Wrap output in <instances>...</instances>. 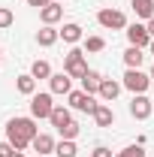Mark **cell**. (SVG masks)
<instances>
[{
	"label": "cell",
	"instance_id": "1",
	"mask_svg": "<svg viewBox=\"0 0 154 157\" xmlns=\"http://www.w3.org/2000/svg\"><path fill=\"white\" fill-rule=\"evenodd\" d=\"M33 139H37V121L33 118H12L6 124V142L15 151H24Z\"/></svg>",
	"mask_w": 154,
	"mask_h": 157
},
{
	"label": "cell",
	"instance_id": "2",
	"mask_svg": "<svg viewBox=\"0 0 154 157\" xmlns=\"http://www.w3.org/2000/svg\"><path fill=\"white\" fill-rule=\"evenodd\" d=\"M64 73L70 78H85L88 63H85V52H82V48H70V52H67V58H64Z\"/></svg>",
	"mask_w": 154,
	"mask_h": 157
},
{
	"label": "cell",
	"instance_id": "3",
	"mask_svg": "<svg viewBox=\"0 0 154 157\" xmlns=\"http://www.w3.org/2000/svg\"><path fill=\"white\" fill-rule=\"evenodd\" d=\"M121 85H124L127 91H133V94H145V91H148V85H151V76H145L142 70H127Z\"/></svg>",
	"mask_w": 154,
	"mask_h": 157
},
{
	"label": "cell",
	"instance_id": "4",
	"mask_svg": "<svg viewBox=\"0 0 154 157\" xmlns=\"http://www.w3.org/2000/svg\"><path fill=\"white\" fill-rule=\"evenodd\" d=\"M97 21H100L106 30H124V27H127L124 12H118V9H100V12H97Z\"/></svg>",
	"mask_w": 154,
	"mask_h": 157
},
{
	"label": "cell",
	"instance_id": "5",
	"mask_svg": "<svg viewBox=\"0 0 154 157\" xmlns=\"http://www.w3.org/2000/svg\"><path fill=\"white\" fill-rule=\"evenodd\" d=\"M70 106H73V109H79V112L94 115L100 103L94 100V94H85V91H70Z\"/></svg>",
	"mask_w": 154,
	"mask_h": 157
},
{
	"label": "cell",
	"instance_id": "6",
	"mask_svg": "<svg viewBox=\"0 0 154 157\" xmlns=\"http://www.w3.org/2000/svg\"><path fill=\"white\" fill-rule=\"evenodd\" d=\"M127 39H130V45L136 48H148L151 45V33H148V27L145 24H127Z\"/></svg>",
	"mask_w": 154,
	"mask_h": 157
},
{
	"label": "cell",
	"instance_id": "7",
	"mask_svg": "<svg viewBox=\"0 0 154 157\" xmlns=\"http://www.w3.org/2000/svg\"><path fill=\"white\" fill-rule=\"evenodd\" d=\"M52 109H55L52 94H33V97H30V115L33 118H48Z\"/></svg>",
	"mask_w": 154,
	"mask_h": 157
},
{
	"label": "cell",
	"instance_id": "8",
	"mask_svg": "<svg viewBox=\"0 0 154 157\" xmlns=\"http://www.w3.org/2000/svg\"><path fill=\"white\" fill-rule=\"evenodd\" d=\"M151 109H154V100H148L145 94H136L133 103H130V115L139 118V121H145V118L151 115Z\"/></svg>",
	"mask_w": 154,
	"mask_h": 157
},
{
	"label": "cell",
	"instance_id": "9",
	"mask_svg": "<svg viewBox=\"0 0 154 157\" xmlns=\"http://www.w3.org/2000/svg\"><path fill=\"white\" fill-rule=\"evenodd\" d=\"M39 18H42V24H58V21L64 18V6L52 0L48 6H42V9H39Z\"/></svg>",
	"mask_w": 154,
	"mask_h": 157
},
{
	"label": "cell",
	"instance_id": "10",
	"mask_svg": "<svg viewBox=\"0 0 154 157\" xmlns=\"http://www.w3.org/2000/svg\"><path fill=\"white\" fill-rule=\"evenodd\" d=\"M48 85H52V94H70L73 91V78L67 76V73H55V76L48 78Z\"/></svg>",
	"mask_w": 154,
	"mask_h": 157
},
{
	"label": "cell",
	"instance_id": "11",
	"mask_svg": "<svg viewBox=\"0 0 154 157\" xmlns=\"http://www.w3.org/2000/svg\"><path fill=\"white\" fill-rule=\"evenodd\" d=\"M100 85H103V76L97 70H88L85 78H82V91L85 94H100Z\"/></svg>",
	"mask_w": 154,
	"mask_h": 157
},
{
	"label": "cell",
	"instance_id": "12",
	"mask_svg": "<svg viewBox=\"0 0 154 157\" xmlns=\"http://www.w3.org/2000/svg\"><path fill=\"white\" fill-rule=\"evenodd\" d=\"M121 88H124V85L115 82V78H103V85H100V97L106 100V103H112V100L121 94Z\"/></svg>",
	"mask_w": 154,
	"mask_h": 157
},
{
	"label": "cell",
	"instance_id": "13",
	"mask_svg": "<svg viewBox=\"0 0 154 157\" xmlns=\"http://www.w3.org/2000/svg\"><path fill=\"white\" fill-rule=\"evenodd\" d=\"M30 145H33V151H37V154H42V157L55 151V139L48 136V133H37V139H33Z\"/></svg>",
	"mask_w": 154,
	"mask_h": 157
},
{
	"label": "cell",
	"instance_id": "14",
	"mask_svg": "<svg viewBox=\"0 0 154 157\" xmlns=\"http://www.w3.org/2000/svg\"><path fill=\"white\" fill-rule=\"evenodd\" d=\"M94 121L100 124V127H112V124H115V112H112L106 103H100L97 112H94Z\"/></svg>",
	"mask_w": 154,
	"mask_h": 157
},
{
	"label": "cell",
	"instance_id": "15",
	"mask_svg": "<svg viewBox=\"0 0 154 157\" xmlns=\"http://www.w3.org/2000/svg\"><path fill=\"white\" fill-rule=\"evenodd\" d=\"M58 36H60V30H55L52 24H45V27L37 33V42L42 45V48H48V45H55V42H58Z\"/></svg>",
	"mask_w": 154,
	"mask_h": 157
},
{
	"label": "cell",
	"instance_id": "16",
	"mask_svg": "<svg viewBox=\"0 0 154 157\" xmlns=\"http://www.w3.org/2000/svg\"><path fill=\"white\" fill-rule=\"evenodd\" d=\"M142 60H145V55H142V48H136V45H130V48L124 52V63H127V70H139Z\"/></svg>",
	"mask_w": 154,
	"mask_h": 157
},
{
	"label": "cell",
	"instance_id": "17",
	"mask_svg": "<svg viewBox=\"0 0 154 157\" xmlns=\"http://www.w3.org/2000/svg\"><path fill=\"white\" fill-rule=\"evenodd\" d=\"M48 121H52V127H67V124H70V121H73V118H70V109H64V106H55V109H52V115H48Z\"/></svg>",
	"mask_w": 154,
	"mask_h": 157
},
{
	"label": "cell",
	"instance_id": "18",
	"mask_svg": "<svg viewBox=\"0 0 154 157\" xmlns=\"http://www.w3.org/2000/svg\"><path fill=\"white\" fill-rule=\"evenodd\" d=\"M130 6L139 18H154V0H130Z\"/></svg>",
	"mask_w": 154,
	"mask_h": 157
},
{
	"label": "cell",
	"instance_id": "19",
	"mask_svg": "<svg viewBox=\"0 0 154 157\" xmlns=\"http://www.w3.org/2000/svg\"><path fill=\"white\" fill-rule=\"evenodd\" d=\"M15 88H18V94H24V97H33L37 94V78L30 76H18V82H15Z\"/></svg>",
	"mask_w": 154,
	"mask_h": 157
},
{
	"label": "cell",
	"instance_id": "20",
	"mask_svg": "<svg viewBox=\"0 0 154 157\" xmlns=\"http://www.w3.org/2000/svg\"><path fill=\"white\" fill-rule=\"evenodd\" d=\"M60 36H64V42H79L82 39V27H79L76 21H70V24L60 27Z\"/></svg>",
	"mask_w": 154,
	"mask_h": 157
},
{
	"label": "cell",
	"instance_id": "21",
	"mask_svg": "<svg viewBox=\"0 0 154 157\" xmlns=\"http://www.w3.org/2000/svg\"><path fill=\"white\" fill-rule=\"evenodd\" d=\"M55 154H58V157H76L79 154L76 139H64V142H58V145H55Z\"/></svg>",
	"mask_w": 154,
	"mask_h": 157
},
{
	"label": "cell",
	"instance_id": "22",
	"mask_svg": "<svg viewBox=\"0 0 154 157\" xmlns=\"http://www.w3.org/2000/svg\"><path fill=\"white\" fill-rule=\"evenodd\" d=\"M30 76L33 78H52V67H48V60H33V67H30Z\"/></svg>",
	"mask_w": 154,
	"mask_h": 157
},
{
	"label": "cell",
	"instance_id": "23",
	"mask_svg": "<svg viewBox=\"0 0 154 157\" xmlns=\"http://www.w3.org/2000/svg\"><path fill=\"white\" fill-rule=\"evenodd\" d=\"M106 48V39L103 36H88L85 39V52H103Z\"/></svg>",
	"mask_w": 154,
	"mask_h": 157
},
{
	"label": "cell",
	"instance_id": "24",
	"mask_svg": "<svg viewBox=\"0 0 154 157\" xmlns=\"http://www.w3.org/2000/svg\"><path fill=\"white\" fill-rule=\"evenodd\" d=\"M115 157H145V148L136 142V145H130V148H124L121 154H115Z\"/></svg>",
	"mask_w": 154,
	"mask_h": 157
},
{
	"label": "cell",
	"instance_id": "25",
	"mask_svg": "<svg viewBox=\"0 0 154 157\" xmlns=\"http://www.w3.org/2000/svg\"><path fill=\"white\" fill-rule=\"evenodd\" d=\"M60 136H64V139H76L79 136V124H76V121H70L67 127H60Z\"/></svg>",
	"mask_w": 154,
	"mask_h": 157
},
{
	"label": "cell",
	"instance_id": "26",
	"mask_svg": "<svg viewBox=\"0 0 154 157\" xmlns=\"http://www.w3.org/2000/svg\"><path fill=\"white\" fill-rule=\"evenodd\" d=\"M15 21V15H12V9H6V6H0V27H9Z\"/></svg>",
	"mask_w": 154,
	"mask_h": 157
},
{
	"label": "cell",
	"instance_id": "27",
	"mask_svg": "<svg viewBox=\"0 0 154 157\" xmlns=\"http://www.w3.org/2000/svg\"><path fill=\"white\" fill-rule=\"evenodd\" d=\"M91 157H112V151H109L106 145H97V148H94V154H91Z\"/></svg>",
	"mask_w": 154,
	"mask_h": 157
},
{
	"label": "cell",
	"instance_id": "28",
	"mask_svg": "<svg viewBox=\"0 0 154 157\" xmlns=\"http://www.w3.org/2000/svg\"><path fill=\"white\" fill-rule=\"evenodd\" d=\"M12 151H15V148H12L9 142H0V157H9Z\"/></svg>",
	"mask_w": 154,
	"mask_h": 157
},
{
	"label": "cell",
	"instance_id": "29",
	"mask_svg": "<svg viewBox=\"0 0 154 157\" xmlns=\"http://www.w3.org/2000/svg\"><path fill=\"white\" fill-rule=\"evenodd\" d=\"M27 3H30V6H37V9H42V6H48L52 0H27Z\"/></svg>",
	"mask_w": 154,
	"mask_h": 157
},
{
	"label": "cell",
	"instance_id": "30",
	"mask_svg": "<svg viewBox=\"0 0 154 157\" xmlns=\"http://www.w3.org/2000/svg\"><path fill=\"white\" fill-rule=\"evenodd\" d=\"M145 27H148V33H151V39H154V18H148V24H145Z\"/></svg>",
	"mask_w": 154,
	"mask_h": 157
},
{
	"label": "cell",
	"instance_id": "31",
	"mask_svg": "<svg viewBox=\"0 0 154 157\" xmlns=\"http://www.w3.org/2000/svg\"><path fill=\"white\" fill-rule=\"evenodd\" d=\"M9 157H24V154H21V151H12V154H9Z\"/></svg>",
	"mask_w": 154,
	"mask_h": 157
},
{
	"label": "cell",
	"instance_id": "32",
	"mask_svg": "<svg viewBox=\"0 0 154 157\" xmlns=\"http://www.w3.org/2000/svg\"><path fill=\"white\" fill-rule=\"evenodd\" d=\"M148 52H151V55H154V39H151V45H148Z\"/></svg>",
	"mask_w": 154,
	"mask_h": 157
},
{
	"label": "cell",
	"instance_id": "33",
	"mask_svg": "<svg viewBox=\"0 0 154 157\" xmlns=\"http://www.w3.org/2000/svg\"><path fill=\"white\" fill-rule=\"evenodd\" d=\"M151 78H154V63H151Z\"/></svg>",
	"mask_w": 154,
	"mask_h": 157
},
{
	"label": "cell",
	"instance_id": "34",
	"mask_svg": "<svg viewBox=\"0 0 154 157\" xmlns=\"http://www.w3.org/2000/svg\"><path fill=\"white\" fill-rule=\"evenodd\" d=\"M37 157H42V154H37Z\"/></svg>",
	"mask_w": 154,
	"mask_h": 157
},
{
	"label": "cell",
	"instance_id": "35",
	"mask_svg": "<svg viewBox=\"0 0 154 157\" xmlns=\"http://www.w3.org/2000/svg\"><path fill=\"white\" fill-rule=\"evenodd\" d=\"M151 100H154V94H151Z\"/></svg>",
	"mask_w": 154,
	"mask_h": 157
},
{
	"label": "cell",
	"instance_id": "36",
	"mask_svg": "<svg viewBox=\"0 0 154 157\" xmlns=\"http://www.w3.org/2000/svg\"><path fill=\"white\" fill-rule=\"evenodd\" d=\"M0 60H3V58H0Z\"/></svg>",
	"mask_w": 154,
	"mask_h": 157
}]
</instances>
